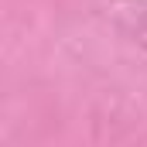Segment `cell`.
I'll use <instances>...</instances> for the list:
<instances>
[]
</instances>
